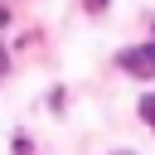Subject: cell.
Instances as JSON below:
<instances>
[{
    "instance_id": "6da1fadb",
    "label": "cell",
    "mask_w": 155,
    "mask_h": 155,
    "mask_svg": "<svg viewBox=\"0 0 155 155\" xmlns=\"http://www.w3.org/2000/svg\"><path fill=\"white\" fill-rule=\"evenodd\" d=\"M116 68L131 73V78H155V39L140 44V48H121L116 53Z\"/></svg>"
},
{
    "instance_id": "7a4b0ae2",
    "label": "cell",
    "mask_w": 155,
    "mask_h": 155,
    "mask_svg": "<svg viewBox=\"0 0 155 155\" xmlns=\"http://www.w3.org/2000/svg\"><path fill=\"white\" fill-rule=\"evenodd\" d=\"M140 116H145V126H155V92L140 97Z\"/></svg>"
},
{
    "instance_id": "3957f363",
    "label": "cell",
    "mask_w": 155,
    "mask_h": 155,
    "mask_svg": "<svg viewBox=\"0 0 155 155\" xmlns=\"http://www.w3.org/2000/svg\"><path fill=\"white\" fill-rule=\"evenodd\" d=\"M102 5H107V0H87V10H102Z\"/></svg>"
}]
</instances>
